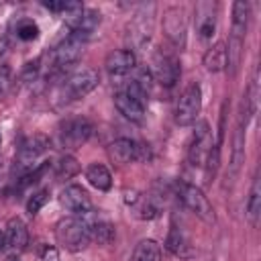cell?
<instances>
[{"label": "cell", "mask_w": 261, "mask_h": 261, "mask_svg": "<svg viewBox=\"0 0 261 261\" xmlns=\"http://www.w3.org/2000/svg\"><path fill=\"white\" fill-rule=\"evenodd\" d=\"M165 249L175 255V257H181V259H188L192 255V245H190V239L186 237V232L177 226V224H171L169 226V232H167V239H165Z\"/></svg>", "instance_id": "cell-18"}, {"label": "cell", "mask_w": 261, "mask_h": 261, "mask_svg": "<svg viewBox=\"0 0 261 261\" xmlns=\"http://www.w3.org/2000/svg\"><path fill=\"white\" fill-rule=\"evenodd\" d=\"M55 239H57V245L69 253L84 251L92 241L86 220L82 216H75V214L61 218L55 224Z\"/></svg>", "instance_id": "cell-1"}, {"label": "cell", "mask_w": 261, "mask_h": 261, "mask_svg": "<svg viewBox=\"0 0 261 261\" xmlns=\"http://www.w3.org/2000/svg\"><path fill=\"white\" fill-rule=\"evenodd\" d=\"M145 100L147 96L135 82H130L128 86H124L114 94V106L124 118L133 122H141L145 118Z\"/></svg>", "instance_id": "cell-5"}, {"label": "cell", "mask_w": 261, "mask_h": 261, "mask_svg": "<svg viewBox=\"0 0 261 261\" xmlns=\"http://www.w3.org/2000/svg\"><path fill=\"white\" fill-rule=\"evenodd\" d=\"M49 149V139L45 135H31L27 137L20 147H18V155H16V167L22 173H29L35 169V163L41 159V155Z\"/></svg>", "instance_id": "cell-9"}, {"label": "cell", "mask_w": 261, "mask_h": 261, "mask_svg": "<svg viewBox=\"0 0 261 261\" xmlns=\"http://www.w3.org/2000/svg\"><path fill=\"white\" fill-rule=\"evenodd\" d=\"M4 247H6V239H4V232L0 230V253L4 251Z\"/></svg>", "instance_id": "cell-32"}, {"label": "cell", "mask_w": 261, "mask_h": 261, "mask_svg": "<svg viewBox=\"0 0 261 261\" xmlns=\"http://www.w3.org/2000/svg\"><path fill=\"white\" fill-rule=\"evenodd\" d=\"M10 31H12V35H14L18 41H22V43L35 41V39L39 37V27H37V22H35L33 18H27V16L16 18V20L12 22Z\"/></svg>", "instance_id": "cell-26"}, {"label": "cell", "mask_w": 261, "mask_h": 261, "mask_svg": "<svg viewBox=\"0 0 261 261\" xmlns=\"http://www.w3.org/2000/svg\"><path fill=\"white\" fill-rule=\"evenodd\" d=\"M137 65V55L130 49H116L106 55L104 67L110 75H126Z\"/></svg>", "instance_id": "cell-17"}, {"label": "cell", "mask_w": 261, "mask_h": 261, "mask_svg": "<svg viewBox=\"0 0 261 261\" xmlns=\"http://www.w3.org/2000/svg\"><path fill=\"white\" fill-rule=\"evenodd\" d=\"M212 149H214L212 130H210L206 120H198L196 128H194V135H192V141L188 145V161H190V165L192 167H204Z\"/></svg>", "instance_id": "cell-7"}, {"label": "cell", "mask_w": 261, "mask_h": 261, "mask_svg": "<svg viewBox=\"0 0 261 261\" xmlns=\"http://www.w3.org/2000/svg\"><path fill=\"white\" fill-rule=\"evenodd\" d=\"M155 16V4H145L137 10V14L128 22V41L137 47H143L153 33V18Z\"/></svg>", "instance_id": "cell-10"}, {"label": "cell", "mask_w": 261, "mask_h": 261, "mask_svg": "<svg viewBox=\"0 0 261 261\" xmlns=\"http://www.w3.org/2000/svg\"><path fill=\"white\" fill-rule=\"evenodd\" d=\"M163 35L175 49H181L186 45L188 14L184 6H169L163 12Z\"/></svg>", "instance_id": "cell-8"}, {"label": "cell", "mask_w": 261, "mask_h": 261, "mask_svg": "<svg viewBox=\"0 0 261 261\" xmlns=\"http://www.w3.org/2000/svg\"><path fill=\"white\" fill-rule=\"evenodd\" d=\"M6 261H18V259H16V257H8Z\"/></svg>", "instance_id": "cell-33"}, {"label": "cell", "mask_w": 261, "mask_h": 261, "mask_svg": "<svg viewBox=\"0 0 261 261\" xmlns=\"http://www.w3.org/2000/svg\"><path fill=\"white\" fill-rule=\"evenodd\" d=\"M77 171H80V163H77V159L71 157V155H63V157L55 163V177H57V179H69V177H73Z\"/></svg>", "instance_id": "cell-27"}, {"label": "cell", "mask_w": 261, "mask_h": 261, "mask_svg": "<svg viewBox=\"0 0 261 261\" xmlns=\"http://www.w3.org/2000/svg\"><path fill=\"white\" fill-rule=\"evenodd\" d=\"M153 80L159 82L165 88H173L175 82L179 80V61L171 53H155L153 57V69H149Z\"/></svg>", "instance_id": "cell-11"}, {"label": "cell", "mask_w": 261, "mask_h": 261, "mask_svg": "<svg viewBox=\"0 0 261 261\" xmlns=\"http://www.w3.org/2000/svg\"><path fill=\"white\" fill-rule=\"evenodd\" d=\"M41 63H43L41 57H37V59H33V61H27L24 67H22V71H20V82H22V84L37 82V77H39V73H41V67H43Z\"/></svg>", "instance_id": "cell-28"}, {"label": "cell", "mask_w": 261, "mask_h": 261, "mask_svg": "<svg viewBox=\"0 0 261 261\" xmlns=\"http://www.w3.org/2000/svg\"><path fill=\"white\" fill-rule=\"evenodd\" d=\"M47 200H49V190H39V192H35V194L29 198V202H27L29 214H37V212L47 204Z\"/></svg>", "instance_id": "cell-29"}, {"label": "cell", "mask_w": 261, "mask_h": 261, "mask_svg": "<svg viewBox=\"0 0 261 261\" xmlns=\"http://www.w3.org/2000/svg\"><path fill=\"white\" fill-rule=\"evenodd\" d=\"M4 239H6V247H10V249H14V251L24 249L27 243H29L27 224H24L18 216L10 218L8 224H6V230H4Z\"/></svg>", "instance_id": "cell-19"}, {"label": "cell", "mask_w": 261, "mask_h": 261, "mask_svg": "<svg viewBox=\"0 0 261 261\" xmlns=\"http://www.w3.org/2000/svg\"><path fill=\"white\" fill-rule=\"evenodd\" d=\"M249 18H251V6L249 2H234L232 4V35L245 37L247 35V27H249Z\"/></svg>", "instance_id": "cell-23"}, {"label": "cell", "mask_w": 261, "mask_h": 261, "mask_svg": "<svg viewBox=\"0 0 261 261\" xmlns=\"http://www.w3.org/2000/svg\"><path fill=\"white\" fill-rule=\"evenodd\" d=\"M200 110H202V88L194 82L179 94V98L175 102L173 118L179 126H190L198 120Z\"/></svg>", "instance_id": "cell-6"}, {"label": "cell", "mask_w": 261, "mask_h": 261, "mask_svg": "<svg viewBox=\"0 0 261 261\" xmlns=\"http://www.w3.org/2000/svg\"><path fill=\"white\" fill-rule=\"evenodd\" d=\"M82 218L86 220L88 224V230H90V239L100 243V245H108L112 239H114V224L102 216V214H96V212H86L82 214Z\"/></svg>", "instance_id": "cell-16"}, {"label": "cell", "mask_w": 261, "mask_h": 261, "mask_svg": "<svg viewBox=\"0 0 261 261\" xmlns=\"http://www.w3.org/2000/svg\"><path fill=\"white\" fill-rule=\"evenodd\" d=\"M100 77L94 69L90 67H82V69H75V71H69L61 82H59V88H57V94H59V100L61 102H73V100H82L86 98L90 92L96 90Z\"/></svg>", "instance_id": "cell-2"}, {"label": "cell", "mask_w": 261, "mask_h": 261, "mask_svg": "<svg viewBox=\"0 0 261 261\" xmlns=\"http://www.w3.org/2000/svg\"><path fill=\"white\" fill-rule=\"evenodd\" d=\"M108 157L118 163V165H126L130 161H137V159H143L145 157V147L139 145L137 141L133 139H126V137H120L116 141H112L108 145Z\"/></svg>", "instance_id": "cell-13"}, {"label": "cell", "mask_w": 261, "mask_h": 261, "mask_svg": "<svg viewBox=\"0 0 261 261\" xmlns=\"http://www.w3.org/2000/svg\"><path fill=\"white\" fill-rule=\"evenodd\" d=\"M0 149H2V133H0Z\"/></svg>", "instance_id": "cell-34"}, {"label": "cell", "mask_w": 261, "mask_h": 261, "mask_svg": "<svg viewBox=\"0 0 261 261\" xmlns=\"http://www.w3.org/2000/svg\"><path fill=\"white\" fill-rule=\"evenodd\" d=\"M259 216H261V179L259 175H255L249 192V200H247V218L253 226H257Z\"/></svg>", "instance_id": "cell-24"}, {"label": "cell", "mask_w": 261, "mask_h": 261, "mask_svg": "<svg viewBox=\"0 0 261 261\" xmlns=\"http://www.w3.org/2000/svg\"><path fill=\"white\" fill-rule=\"evenodd\" d=\"M41 261H59V253H57V249H55V247H45V249H43V257H41Z\"/></svg>", "instance_id": "cell-31"}, {"label": "cell", "mask_w": 261, "mask_h": 261, "mask_svg": "<svg viewBox=\"0 0 261 261\" xmlns=\"http://www.w3.org/2000/svg\"><path fill=\"white\" fill-rule=\"evenodd\" d=\"M216 14L218 8L214 2H198L194 10V22H196V33L202 41H210L216 33Z\"/></svg>", "instance_id": "cell-14"}, {"label": "cell", "mask_w": 261, "mask_h": 261, "mask_svg": "<svg viewBox=\"0 0 261 261\" xmlns=\"http://www.w3.org/2000/svg\"><path fill=\"white\" fill-rule=\"evenodd\" d=\"M202 61H204V67L208 71H212V73L226 69V43L218 41V43L210 45L208 51L204 53V59Z\"/></svg>", "instance_id": "cell-21"}, {"label": "cell", "mask_w": 261, "mask_h": 261, "mask_svg": "<svg viewBox=\"0 0 261 261\" xmlns=\"http://www.w3.org/2000/svg\"><path fill=\"white\" fill-rule=\"evenodd\" d=\"M173 192H175V198L190 210L194 212L200 220L212 224L216 222V214H214V208L212 204L208 202V198L204 196V192L194 186V184H188V181H181V179H175L173 181Z\"/></svg>", "instance_id": "cell-3"}, {"label": "cell", "mask_w": 261, "mask_h": 261, "mask_svg": "<svg viewBox=\"0 0 261 261\" xmlns=\"http://www.w3.org/2000/svg\"><path fill=\"white\" fill-rule=\"evenodd\" d=\"M94 126L86 116H67L57 126V143L63 149H77L92 137Z\"/></svg>", "instance_id": "cell-4"}, {"label": "cell", "mask_w": 261, "mask_h": 261, "mask_svg": "<svg viewBox=\"0 0 261 261\" xmlns=\"http://www.w3.org/2000/svg\"><path fill=\"white\" fill-rule=\"evenodd\" d=\"M130 261H161V247L153 239H143L137 243Z\"/></svg>", "instance_id": "cell-25"}, {"label": "cell", "mask_w": 261, "mask_h": 261, "mask_svg": "<svg viewBox=\"0 0 261 261\" xmlns=\"http://www.w3.org/2000/svg\"><path fill=\"white\" fill-rule=\"evenodd\" d=\"M59 202H61V206L65 210L73 212L75 216H82V214L92 210V200H90L88 192L82 186H67L59 194Z\"/></svg>", "instance_id": "cell-15"}, {"label": "cell", "mask_w": 261, "mask_h": 261, "mask_svg": "<svg viewBox=\"0 0 261 261\" xmlns=\"http://www.w3.org/2000/svg\"><path fill=\"white\" fill-rule=\"evenodd\" d=\"M86 179H88L96 190H102V192L110 190V186H112V175H110L108 167L102 165V163H90V165L86 167Z\"/></svg>", "instance_id": "cell-22"}, {"label": "cell", "mask_w": 261, "mask_h": 261, "mask_svg": "<svg viewBox=\"0 0 261 261\" xmlns=\"http://www.w3.org/2000/svg\"><path fill=\"white\" fill-rule=\"evenodd\" d=\"M12 86V73H10V67L8 65H0V98L8 94Z\"/></svg>", "instance_id": "cell-30"}, {"label": "cell", "mask_w": 261, "mask_h": 261, "mask_svg": "<svg viewBox=\"0 0 261 261\" xmlns=\"http://www.w3.org/2000/svg\"><path fill=\"white\" fill-rule=\"evenodd\" d=\"M69 20V35L77 37L80 41L88 43L90 37L94 35V31L98 29L100 20H102V14L98 10H92V8H84L82 12H77L75 16L67 18Z\"/></svg>", "instance_id": "cell-12"}, {"label": "cell", "mask_w": 261, "mask_h": 261, "mask_svg": "<svg viewBox=\"0 0 261 261\" xmlns=\"http://www.w3.org/2000/svg\"><path fill=\"white\" fill-rule=\"evenodd\" d=\"M126 202L133 206L135 214L143 220H151V218H157L159 212H161V206L159 202L153 198V196H145V194H135L133 198H126Z\"/></svg>", "instance_id": "cell-20"}]
</instances>
